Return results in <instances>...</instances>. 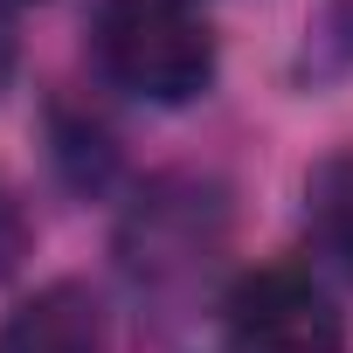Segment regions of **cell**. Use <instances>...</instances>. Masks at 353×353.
Wrapping results in <instances>:
<instances>
[{
    "mask_svg": "<svg viewBox=\"0 0 353 353\" xmlns=\"http://www.w3.org/2000/svg\"><path fill=\"white\" fill-rule=\"evenodd\" d=\"M222 325L236 353H346V319L332 291L291 263L236 277L222 298Z\"/></svg>",
    "mask_w": 353,
    "mask_h": 353,
    "instance_id": "cell-3",
    "label": "cell"
},
{
    "mask_svg": "<svg viewBox=\"0 0 353 353\" xmlns=\"http://www.w3.org/2000/svg\"><path fill=\"white\" fill-rule=\"evenodd\" d=\"M90 49L97 70L145 104H194L215 83V35L188 0H104Z\"/></svg>",
    "mask_w": 353,
    "mask_h": 353,
    "instance_id": "cell-1",
    "label": "cell"
},
{
    "mask_svg": "<svg viewBox=\"0 0 353 353\" xmlns=\"http://www.w3.org/2000/svg\"><path fill=\"white\" fill-rule=\"evenodd\" d=\"M305 201H312V236H319V250L353 277V152L312 166Z\"/></svg>",
    "mask_w": 353,
    "mask_h": 353,
    "instance_id": "cell-5",
    "label": "cell"
},
{
    "mask_svg": "<svg viewBox=\"0 0 353 353\" xmlns=\"http://www.w3.org/2000/svg\"><path fill=\"white\" fill-rule=\"evenodd\" d=\"M222 236H229V208H222V188L208 181H152L125 222H118V263L139 291H181L194 284L215 256H222Z\"/></svg>",
    "mask_w": 353,
    "mask_h": 353,
    "instance_id": "cell-2",
    "label": "cell"
},
{
    "mask_svg": "<svg viewBox=\"0 0 353 353\" xmlns=\"http://www.w3.org/2000/svg\"><path fill=\"white\" fill-rule=\"evenodd\" d=\"M0 353H104V305L90 284L56 277L0 319Z\"/></svg>",
    "mask_w": 353,
    "mask_h": 353,
    "instance_id": "cell-4",
    "label": "cell"
},
{
    "mask_svg": "<svg viewBox=\"0 0 353 353\" xmlns=\"http://www.w3.org/2000/svg\"><path fill=\"white\" fill-rule=\"evenodd\" d=\"M21 256H28V215H21L14 188L0 181V284H8V277L21 270Z\"/></svg>",
    "mask_w": 353,
    "mask_h": 353,
    "instance_id": "cell-6",
    "label": "cell"
},
{
    "mask_svg": "<svg viewBox=\"0 0 353 353\" xmlns=\"http://www.w3.org/2000/svg\"><path fill=\"white\" fill-rule=\"evenodd\" d=\"M14 63H21V35H14V14H8V0H0V90L14 83Z\"/></svg>",
    "mask_w": 353,
    "mask_h": 353,
    "instance_id": "cell-7",
    "label": "cell"
}]
</instances>
